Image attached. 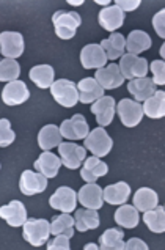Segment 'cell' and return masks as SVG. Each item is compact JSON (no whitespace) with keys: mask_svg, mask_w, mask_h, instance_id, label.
<instances>
[{"mask_svg":"<svg viewBox=\"0 0 165 250\" xmlns=\"http://www.w3.org/2000/svg\"><path fill=\"white\" fill-rule=\"evenodd\" d=\"M107 171H109L107 164L103 162L101 158L91 156V158H85L83 167L81 168V176L85 183H95L101 176H105Z\"/></svg>","mask_w":165,"mask_h":250,"instance_id":"20","label":"cell"},{"mask_svg":"<svg viewBox=\"0 0 165 250\" xmlns=\"http://www.w3.org/2000/svg\"><path fill=\"white\" fill-rule=\"evenodd\" d=\"M24 38L19 32H2L0 33V52L6 59L16 60L24 54Z\"/></svg>","mask_w":165,"mask_h":250,"instance_id":"10","label":"cell"},{"mask_svg":"<svg viewBox=\"0 0 165 250\" xmlns=\"http://www.w3.org/2000/svg\"><path fill=\"white\" fill-rule=\"evenodd\" d=\"M124 250H148V244L139 238H131L124 242Z\"/></svg>","mask_w":165,"mask_h":250,"instance_id":"41","label":"cell"},{"mask_svg":"<svg viewBox=\"0 0 165 250\" xmlns=\"http://www.w3.org/2000/svg\"><path fill=\"white\" fill-rule=\"evenodd\" d=\"M120 71L124 79H139V77H146L148 74V60L143 57L134 55V54H123L120 57Z\"/></svg>","mask_w":165,"mask_h":250,"instance_id":"4","label":"cell"},{"mask_svg":"<svg viewBox=\"0 0 165 250\" xmlns=\"http://www.w3.org/2000/svg\"><path fill=\"white\" fill-rule=\"evenodd\" d=\"M143 222L153 233H164L165 231V208L157 205L156 208L145 211L143 214Z\"/></svg>","mask_w":165,"mask_h":250,"instance_id":"33","label":"cell"},{"mask_svg":"<svg viewBox=\"0 0 165 250\" xmlns=\"http://www.w3.org/2000/svg\"><path fill=\"white\" fill-rule=\"evenodd\" d=\"M157 203H159V197H157L156 192L149 188H140L134 194V208L140 212L156 208Z\"/></svg>","mask_w":165,"mask_h":250,"instance_id":"30","label":"cell"},{"mask_svg":"<svg viewBox=\"0 0 165 250\" xmlns=\"http://www.w3.org/2000/svg\"><path fill=\"white\" fill-rule=\"evenodd\" d=\"M99 249L103 250H124V233L120 228H109L99 238Z\"/></svg>","mask_w":165,"mask_h":250,"instance_id":"31","label":"cell"},{"mask_svg":"<svg viewBox=\"0 0 165 250\" xmlns=\"http://www.w3.org/2000/svg\"><path fill=\"white\" fill-rule=\"evenodd\" d=\"M74 227L77 231H88V230H96L99 227V214L96 209H76L74 216Z\"/></svg>","mask_w":165,"mask_h":250,"instance_id":"28","label":"cell"},{"mask_svg":"<svg viewBox=\"0 0 165 250\" xmlns=\"http://www.w3.org/2000/svg\"><path fill=\"white\" fill-rule=\"evenodd\" d=\"M161 55H162V57L165 55V46H162V47H161Z\"/></svg>","mask_w":165,"mask_h":250,"instance_id":"45","label":"cell"},{"mask_svg":"<svg viewBox=\"0 0 165 250\" xmlns=\"http://www.w3.org/2000/svg\"><path fill=\"white\" fill-rule=\"evenodd\" d=\"M30 76L32 82L37 85L38 88H51V85L55 82V71L51 65H37L30 69Z\"/></svg>","mask_w":165,"mask_h":250,"instance_id":"29","label":"cell"},{"mask_svg":"<svg viewBox=\"0 0 165 250\" xmlns=\"http://www.w3.org/2000/svg\"><path fill=\"white\" fill-rule=\"evenodd\" d=\"M68 3H69V5H76V6H77V5H82L83 2H81V0H79V2H76V0H69Z\"/></svg>","mask_w":165,"mask_h":250,"instance_id":"44","label":"cell"},{"mask_svg":"<svg viewBox=\"0 0 165 250\" xmlns=\"http://www.w3.org/2000/svg\"><path fill=\"white\" fill-rule=\"evenodd\" d=\"M85 250H99V246L98 244H93V242H88V244L83 246Z\"/></svg>","mask_w":165,"mask_h":250,"instance_id":"42","label":"cell"},{"mask_svg":"<svg viewBox=\"0 0 165 250\" xmlns=\"http://www.w3.org/2000/svg\"><path fill=\"white\" fill-rule=\"evenodd\" d=\"M28 98H30V91H28V87L22 81L8 82L2 90V101L6 105H21Z\"/></svg>","mask_w":165,"mask_h":250,"instance_id":"14","label":"cell"},{"mask_svg":"<svg viewBox=\"0 0 165 250\" xmlns=\"http://www.w3.org/2000/svg\"><path fill=\"white\" fill-rule=\"evenodd\" d=\"M59 153H60V161L66 168L76 170L83 164L85 158H87V151L81 145H76L73 142H62L59 145Z\"/></svg>","mask_w":165,"mask_h":250,"instance_id":"8","label":"cell"},{"mask_svg":"<svg viewBox=\"0 0 165 250\" xmlns=\"http://www.w3.org/2000/svg\"><path fill=\"white\" fill-rule=\"evenodd\" d=\"M124 16L126 14L121 11L117 5H109L103 8L98 14V22L103 25L104 30L107 32H115L124 24Z\"/></svg>","mask_w":165,"mask_h":250,"instance_id":"17","label":"cell"},{"mask_svg":"<svg viewBox=\"0 0 165 250\" xmlns=\"http://www.w3.org/2000/svg\"><path fill=\"white\" fill-rule=\"evenodd\" d=\"M62 144V134L59 126L55 125H46L41 127L38 132V145L42 151H51L52 148L59 146Z\"/></svg>","mask_w":165,"mask_h":250,"instance_id":"27","label":"cell"},{"mask_svg":"<svg viewBox=\"0 0 165 250\" xmlns=\"http://www.w3.org/2000/svg\"><path fill=\"white\" fill-rule=\"evenodd\" d=\"M47 188V178L40 171L24 170L19 180V189L24 195L32 197L35 194H41Z\"/></svg>","mask_w":165,"mask_h":250,"instance_id":"9","label":"cell"},{"mask_svg":"<svg viewBox=\"0 0 165 250\" xmlns=\"http://www.w3.org/2000/svg\"><path fill=\"white\" fill-rule=\"evenodd\" d=\"M49 205L52 209L62 211V212H74L77 205V194L74 189L68 186H62L55 190V194L49 198Z\"/></svg>","mask_w":165,"mask_h":250,"instance_id":"11","label":"cell"},{"mask_svg":"<svg viewBox=\"0 0 165 250\" xmlns=\"http://www.w3.org/2000/svg\"><path fill=\"white\" fill-rule=\"evenodd\" d=\"M79 101L83 104H91L104 96V88L96 82L95 77H85L77 83Z\"/></svg>","mask_w":165,"mask_h":250,"instance_id":"19","label":"cell"},{"mask_svg":"<svg viewBox=\"0 0 165 250\" xmlns=\"http://www.w3.org/2000/svg\"><path fill=\"white\" fill-rule=\"evenodd\" d=\"M33 166L37 168V171H40L46 178H55L62 167V161L59 156H55L51 151H42Z\"/></svg>","mask_w":165,"mask_h":250,"instance_id":"23","label":"cell"},{"mask_svg":"<svg viewBox=\"0 0 165 250\" xmlns=\"http://www.w3.org/2000/svg\"><path fill=\"white\" fill-rule=\"evenodd\" d=\"M143 115L153 120H159L165 115V93L162 90H156V93L143 101Z\"/></svg>","mask_w":165,"mask_h":250,"instance_id":"26","label":"cell"},{"mask_svg":"<svg viewBox=\"0 0 165 250\" xmlns=\"http://www.w3.org/2000/svg\"><path fill=\"white\" fill-rule=\"evenodd\" d=\"M83 144H85V149L93 153V156L96 158H104L110 151H112V146H113V140L110 139V135L107 134V131L104 127H96L88 132L87 137L83 139Z\"/></svg>","mask_w":165,"mask_h":250,"instance_id":"3","label":"cell"},{"mask_svg":"<svg viewBox=\"0 0 165 250\" xmlns=\"http://www.w3.org/2000/svg\"><path fill=\"white\" fill-rule=\"evenodd\" d=\"M51 234H66L68 238H73L74 234V217L69 216V212H63L60 216L52 219L51 224Z\"/></svg>","mask_w":165,"mask_h":250,"instance_id":"34","label":"cell"},{"mask_svg":"<svg viewBox=\"0 0 165 250\" xmlns=\"http://www.w3.org/2000/svg\"><path fill=\"white\" fill-rule=\"evenodd\" d=\"M151 73H153V82L156 85H164L165 83V63L162 60H154L151 63Z\"/></svg>","mask_w":165,"mask_h":250,"instance_id":"37","label":"cell"},{"mask_svg":"<svg viewBox=\"0 0 165 250\" xmlns=\"http://www.w3.org/2000/svg\"><path fill=\"white\" fill-rule=\"evenodd\" d=\"M81 63L85 69H99L105 66L107 57L99 44H87L81 51Z\"/></svg>","mask_w":165,"mask_h":250,"instance_id":"18","label":"cell"},{"mask_svg":"<svg viewBox=\"0 0 165 250\" xmlns=\"http://www.w3.org/2000/svg\"><path fill=\"white\" fill-rule=\"evenodd\" d=\"M91 113H95L98 125L101 126V127L109 126L113 121L115 113H117V104H115V99L112 96L99 98L98 101L93 103Z\"/></svg>","mask_w":165,"mask_h":250,"instance_id":"13","label":"cell"},{"mask_svg":"<svg viewBox=\"0 0 165 250\" xmlns=\"http://www.w3.org/2000/svg\"><path fill=\"white\" fill-rule=\"evenodd\" d=\"M52 98L63 107H74L79 103L77 85L69 79H59L51 85Z\"/></svg>","mask_w":165,"mask_h":250,"instance_id":"5","label":"cell"},{"mask_svg":"<svg viewBox=\"0 0 165 250\" xmlns=\"http://www.w3.org/2000/svg\"><path fill=\"white\" fill-rule=\"evenodd\" d=\"M95 79L104 90H115L121 87L124 82V77L121 74L117 63H110V65H107L104 68L96 69Z\"/></svg>","mask_w":165,"mask_h":250,"instance_id":"12","label":"cell"},{"mask_svg":"<svg viewBox=\"0 0 165 250\" xmlns=\"http://www.w3.org/2000/svg\"><path fill=\"white\" fill-rule=\"evenodd\" d=\"M0 217L6 220V224L10 227H22L27 220V209L22 202L19 200H13L8 205L0 206Z\"/></svg>","mask_w":165,"mask_h":250,"instance_id":"16","label":"cell"},{"mask_svg":"<svg viewBox=\"0 0 165 250\" xmlns=\"http://www.w3.org/2000/svg\"><path fill=\"white\" fill-rule=\"evenodd\" d=\"M69 239L66 234H57V236L49 242L47 249L49 250H69L71 244H69Z\"/></svg>","mask_w":165,"mask_h":250,"instance_id":"38","label":"cell"},{"mask_svg":"<svg viewBox=\"0 0 165 250\" xmlns=\"http://www.w3.org/2000/svg\"><path fill=\"white\" fill-rule=\"evenodd\" d=\"M52 24H54L57 37L62 40H71V38H74L79 25L82 24V18H81V14L76 11L59 10L54 13Z\"/></svg>","mask_w":165,"mask_h":250,"instance_id":"1","label":"cell"},{"mask_svg":"<svg viewBox=\"0 0 165 250\" xmlns=\"http://www.w3.org/2000/svg\"><path fill=\"white\" fill-rule=\"evenodd\" d=\"M96 3H99V5H105V6H109V5H110L109 0H96Z\"/></svg>","mask_w":165,"mask_h":250,"instance_id":"43","label":"cell"},{"mask_svg":"<svg viewBox=\"0 0 165 250\" xmlns=\"http://www.w3.org/2000/svg\"><path fill=\"white\" fill-rule=\"evenodd\" d=\"M60 134L63 139L68 140H83L90 132V126L82 113H76L73 118L63 120L60 125Z\"/></svg>","mask_w":165,"mask_h":250,"instance_id":"6","label":"cell"},{"mask_svg":"<svg viewBox=\"0 0 165 250\" xmlns=\"http://www.w3.org/2000/svg\"><path fill=\"white\" fill-rule=\"evenodd\" d=\"M117 113L121 123L126 127H135L143 120V107L140 103L132 101V99H121L117 104Z\"/></svg>","mask_w":165,"mask_h":250,"instance_id":"7","label":"cell"},{"mask_svg":"<svg viewBox=\"0 0 165 250\" xmlns=\"http://www.w3.org/2000/svg\"><path fill=\"white\" fill-rule=\"evenodd\" d=\"M19 74H21V66L16 60L11 59L0 60V82L18 81Z\"/></svg>","mask_w":165,"mask_h":250,"instance_id":"35","label":"cell"},{"mask_svg":"<svg viewBox=\"0 0 165 250\" xmlns=\"http://www.w3.org/2000/svg\"><path fill=\"white\" fill-rule=\"evenodd\" d=\"M51 236V224L46 219H27L22 225V238L33 247L44 246Z\"/></svg>","mask_w":165,"mask_h":250,"instance_id":"2","label":"cell"},{"mask_svg":"<svg viewBox=\"0 0 165 250\" xmlns=\"http://www.w3.org/2000/svg\"><path fill=\"white\" fill-rule=\"evenodd\" d=\"M140 3H142L140 0H117V2H115V5H117L124 14L135 10V8H139Z\"/></svg>","mask_w":165,"mask_h":250,"instance_id":"40","label":"cell"},{"mask_svg":"<svg viewBox=\"0 0 165 250\" xmlns=\"http://www.w3.org/2000/svg\"><path fill=\"white\" fill-rule=\"evenodd\" d=\"M16 140V134L11 129V123L8 118H0V146H10Z\"/></svg>","mask_w":165,"mask_h":250,"instance_id":"36","label":"cell"},{"mask_svg":"<svg viewBox=\"0 0 165 250\" xmlns=\"http://www.w3.org/2000/svg\"><path fill=\"white\" fill-rule=\"evenodd\" d=\"M77 202L82 203L88 209H101L104 205L103 189L95 183H87L77 192Z\"/></svg>","mask_w":165,"mask_h":250,"instance_id":"15","label":"cell"},{"mask_svg":"<svg viewBox=\"0 0 165 250\" xmlns=\"http://www.w3.org/2000/svg\"><path fill=\"white\" fill-rule=\"evenodd\" d=\"M127 90L135 98V101L140 103V101H146L148 98H151L154 95L157 85L149 77H139V79L129 81Z\"/></svg>","mask_w":165,"mask_h":250,"instance_id":"21","label":"cell"},{"mask_svg":"<svg viewBox=\"0 0 165 250\" xmlns=\"http://www.w3.org/2000/svg\"><path fill=\"white\" fill-rule=\"evenodd\" d=\"M153 46V41L149 38V35L143 30H132L126 38V51L127 54L139 55L142 52L148 51Z\"/></svg>","mask_w":165,"mask_h":250,"instance_id":"25","label":"cell"},{"mask_svg":"<svg viewBox=\"0 0 165 250\" xmlns=\"http://www.w3.org/2000/svg\"><path fill=\"white\" fill-rule=\"evenodd\" d=\"M115 222L123 228H135L139 227L140 222V216L139 211L134 208V205H120V208L115 212Z\"/></svg>","mask_w":165,"mask_h":250,"instance_id":"32","label":"cell"},{"mask_svg":"<svg viewBox=\"0 0 165 250\" xmlns=\"http://www.w3.org/2000/svg\"><path fill=\"white\" fill-rule=\"evenodd\" d=\"M131 197V186L124 181L115 183L103 189V198L109 205H123Z\"/></svg>","mask_w":165,"mask_h":250,"instance_id":"22","label":"cell"},{"mask_svg":"<svg viewBox=\"0 0 165 250\" xmlns=\"http://www.w3.org/2000/svg\"><path fill=\"white\" fill-rule=\"evenodd\" d=\"M103 51L107 57V60H117L126 51V38L121 33H112L109 38H105L101 41Z\"/></svg>","mask_w":165,"mask_h":250,"instance_id":"24","label":"cell"},{"mask_svg":"<svg viewBox=\"0 0 165 250\" xmlns=\"http://www.w3.org/2000/svg\"><path fill=\"white\" fill-rule=\"evenodd\" d=\"M153 27L156 33L159 35L161 38H165V10H161L154 14L153 18Z\"/></svg>","mask_w":165,"mask_h":250,"instance_id":"39","label":"cell"}]
</instances>
